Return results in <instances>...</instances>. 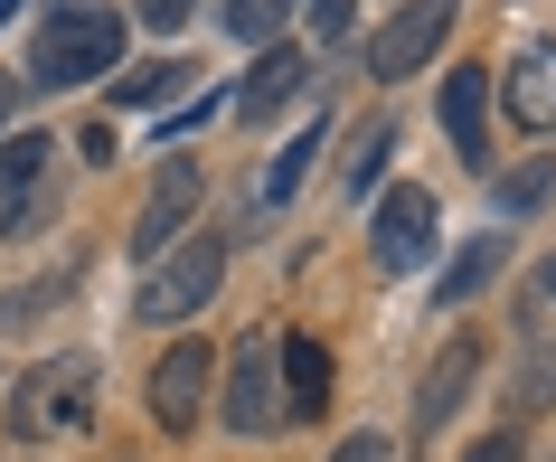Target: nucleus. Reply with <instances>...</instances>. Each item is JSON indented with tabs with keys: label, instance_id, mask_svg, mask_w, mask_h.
Here are the masks:
<instances>
[{
	"label": "nucleus",
	"instance_id": "nucleus-13",
	"mask_svg": "<svg viewBox=\"0 0 556 462\" xmlns=\"http://www.w3.org/2000/svg\"><path fill=\"white\" fill-rule=\"evenodd\" d=\"M274 359H283V425H312V415H330V359H321V340H274Z\"/></svg>",
	"mask_w": 556,
	"mask_h": 462
},
{
	"label": "nucleus",
	"instance_id": "nucleus-25",
	"mask_svg": "<svg viewBox=\"0 0 556 462\" xmlns=\"http://www.w3.org/2000/svg\"><path fill=\"white\" fill-rule=\"evenodd\" d=\"M463 462H519V434H491V444H471Z\"/></svg>",
	"mask_w": 556,
	"mask_h": 462
},
{
	"label": "nucleus",
	"instance_id": "nucleus-19",
	"mask_svg": "<svg viewBox=\"0 0 556 462\" xmlns=\"http://www.w3.org/2000/svg\"><path fill=\"white\" fill-rule=\"evenodd\" d=\"M387 142H396L387 123H368V133L350 142V199H358V189H378V161H387Z\"/></svg>",
	"mask_w": 556,
	"mask_h": 462
},
{
	"label": "nucleus",
	"instance_id": "nucleus-23",
	"mask_svg": "<svg viewBox=\"0 0 556 462\" xmlns=\"http://www.w3.org/2000/svg\"><path fill=\"white\" fill-rule=\"evenodd\" d=\"M312 29H321V38H350L358 29V0H312Z\"/></svg>",
	"mask_w": 556,
	"mask_h": 462
},
{
	"label": "nucleus",
	"instance_id": "nucleus-16",
	"mask_svg": "<svg viewBox=\"0 0 556 462\" xmlns=\"http://www.w3.org/2000/svg\"><path fill=\"white\" fill-rule=\"evenodd\" d=\"M179 86H189V66L161 58V66H132V86H114V104H123V114H170Z\"/></svg>",
	"mask_w": 556,
	"mask_h": 462
},
{
	"label": "nucleus",
	"instance_id": "nucleus-15",
	"mask_svg": "<svg viewBox=\"0 0 556 462\" xmlns=\"http://www.w3.org/2000/svg\"><path fill=\"white\" fill-rule=\"evenodd\" d=\"M500 264H509V236H471L463 255L443 264V284H434V302H443V312H463V302H471V292H481V284H491Z\"/></svg>",
	"mask_w": 556,
	"mask_h": 462
},
{
	"label": "nucleus",
	"instance_id": "nucleus-11",
	"mask_svg": "<svg viewBox=\"0 0 556 462\" xmlns=\"http://www.w3.org/2000/svg\"><path fill=\"white\" fill-rule=\"evenodd\" d=\"M443 133H453L463 161L491 151V76H481V66H453V76H443Z\"/></svg>",
	"mask_w": 556,
	"mask_h": 462
},
{
	"label": "nucleus",
	"instance_id": "nucleus-1",
	"mask_svg": "<svg viewBox=\"0 0 556 462\" xmlns=\"http://www.w3.org/2000/svg\"><path fill=\"white\" fill-rule=\"evenodd\" d=\"M114 58H123V10H104V0L48 10V29H38V48H29V66L48 86H86V76H104Z\"/></svg>",
	"mask_w": 556,
	"mask_h": 462
},
{
	"label": "nucleus",
	"instance_id": "nucleus-6",
	"mask_svg": "<svg viewBox=\"0 0 556 462\" xmlns=\"http://www.w3.org/2000/svg\"><path fill=\"white\" fill-rule=\"evenodd\" d=\"M434 189H387L378 199V227H368V246H378V264L387 274H415V264L434 255Z\"/></svg>",
	"mask_w": 556,
	"mask_h": 462
},
{
	"label": "nucleus",
	"instance_id": "nucleus-20",
	"mask_svg": "<svg viewBox=\"0 0 556 462\" xmlns=\"http://www.w3.org/2000/svg\"><path fill=\"white\" fill-rule=\"evenodd\" d=\"M283 10H293V0H227V29L236 38H274V29H283Z\"/></svg>",
	"mask_w": 556,
	"mask_h": 462
},
{
	"label": "nucleus",
	"instance_id": "nucleus-8",
	"mask_svg": "<svg viewBox=\"0 0 556 462\" xmlns=\"http://www.w3.org/2000/svg\"><path fill=\"white\" fill-rule=\"evenodd\" d=\"M471 377H481V340H443L434 349V369H425V387H415V434H434V425H453L463 415V397H471Z\"/></svg>",
	"mask_w": 556,
	"mask_h": 462
},
{
	"label": "nucleus",
	"instance_id": "nucleus-7",
	"mask_svg": "<svg viewBox=\"0 0 556 462\" xmlns=\"http://www.w3.org/2000/svg\"><path fill=\"white\" fill-rule=\"evenodd\" d=\"M189 208H199V171H189V161H161V171H151L142 217H132V255L161 264V255L179 246V227H189Z\"/></svg>",
	"mask_w": 556,
	"mask_h": 462
},
{
	"label": "nucleus",
	"instance_id": "nucleus-5",
	"mask_svg": "<svg viewBox=\"0 0 556 462\" xmlns=\"http://www.w3.org/2000/svg\"><path fill=\"white\" fill-rule=\"evenodd\" d=\"M227 425L236 434H274V425H283V359H274V330H255V340L236 349V369H227Z\"/></svg>",
	"mask_w": 556,
	"mask_h": 462
},
{
	"label": "nucleus",
	"instance_id": "nucleus-26",
	"mask_svg": "<svg viewBox=\"0 0 556 462\" xmlns=\"http://www.w3.org/2000/svg\"><path fill=\"white\" fill-rule=\"evenodd\" d=\"M538 292H547V302H556V255H547V264H538Z\"/></svg>",
	"mask_w": 556,
	"mask_h": 462
},
{
	"label": "nucleus",
	"instance_id": "nucleus-3",
	"mask_svg": "<svg viewBox=\"0 0 556 462\" xmlns=\"http://www.w3.org/2000/svg\"><path fill=\"white\" fill-rule=\"evenodd\" d=\"M217 274H227V246H217V236H189L179 255L151 264V284H142V302H132V312H142V321H189L207 292H217Z\"/></svg>",
	"mask_w": 556,
	"mask_h": 462
},
{
	"label": "nucleus",
	"instance_id": "nucleus-24",
	"mask_svg": "<svg viewBox=\"0 0 556 462\" xmlns=\"http://www.w3.org/2000/svg\"><path fill=\"white\" fill-rule=\"evenodd\" d=\"M330 462H387V434H350V444H340Z\"/></svg>",
	"mask_w": 556,
	"mask_h": 462
},
{
	"label": "nucleus",
	"instance_id": "nucleus-27",
	"mask_svg": "<svg viewBox=\"0 0 556 462\" xmlns=\"http://www.w3.org/2000/svg\"><path fill=\"white\" fill-rule=\"evenodd\" d=\"M0 20H20V0H0Z\"/></svg>",
	"mask_w": 556,
	"mask_h": 462
},
{
	"label": "nucleus",
	"instance_id": "nucleus-12",
	"mask_svg": "<svg viewBox=\"0 0 556 462\" xmlns=\"http://www.w3.org/2000/svg\"><path fill=\"white\" fill-rule=\"evenodd\" d=\"M293 95H312V58H302V48H264L255 76H245V95H236V114L264 123V114H283Z\"/></svg>",
	"mask_w": 556,
	"mask_h": 462
},
{
	"label": "nucleus",
	"instance_id": "nucleus-2",
	"mask_svg": "<svg viewBox=\"0 0 556 462\" xmlns=\"http://www.w3.org/2000/svg\"><path fill=\"white\" fill-rule=\"evenodd\" d=\"M94 415V359H48V369L20 377V397H10V425L48 444V434H76Z\"/></svg>",
	"mask_w": 556,
	"mask_h": 462
},
{
	"label": "nucleus",
	"instance_id": "nucleus-10",
	"mask_svg": "<svg viewBox=\"0 0 556 462\" xmlns=\"http://www.w3.org/2000/svg\"><path fill=\"white\" fill-rule=\"evenodd\" d=\"M509 114L528 133H556V38H528L509 58Z\"/></svg>",
	"mask_w": 556,
	"mask_h": 462
},
{
	"label": "nucleus",
	"instance_id": "nucleus-22",
	"mask_svg": "<svg viewBox=\"0 0 556 462\" xmlns=\"http://www.w3.org/2000/svg\"><path fill=\"white\" fill-rule=\"evenodd\" d=\"M189 10H199V0H132L142 29H189Z\"/></svg>",
	"mask_w": 556,
	"mask_h": 462
},
{
	"label": "nucleus",
	"instance_id": "nucleus-21",
	"mask_svg": "<svg viewBox=\"0 0 556 462\" xmlns=\"http://www.w3.org/2000/svg\"><path fill=\"white\" fill-rule=\"evenodd\" d=\"M519 405H556V349H538V359H528V377H519Z\"/></svg>",
	"mask_w": 556,
	"mask_h": 462
},
{
	"label": "nucleus",
	"instance_id": "nucleus-17",
	"mask_svg": "<svg viewBox=\"0 0 556 462\" xmlns=\"http://www.w3.org/2000/svg\"><path fill=\"white\" fill-rule=\"evenodd\" d=\"M547 199H556V171H547V161H519L509 179H491V208H500V217H528V208H547Z\"/></svg>",
	"mask_w": 556,
	"mask_h": 462
},
{
	"label": "nucleus",
	"instance_id": "nucleus-14",
	"mask_svg": "<svg viewBox=\"0 0 556 462\" xmlns=\"http://www.w3.org/2000/svg\"><path fill=\"white\" fill-rule=\"evenodd\" d=\"M38 171H48V142H38V133L0 142V236L29 227V208H38Z\"/></svg>",
	"mask_w": 556,
	"mask_h": 462
},
{
	"label": "nucleus",
	"instance_id": "nucleus-4",
	"mask_svg": "<svg viewBox=\"0 0 556 462\" xmlns=\"http://www.w3.org/2000/svg\"><path fill=\"white\" fill-rule=\"evenodd\" d=\"M453 20H463V0H406V10L368 38V76H387V86H396V76H415V66L453 38Z\"/></svg>",
	"mask_w": 556,
	"mask_h": 462
},
{
	"label": "nucleus",
	"instance_id": "nucleus-9",
	"mask_svg": "<svg viewBox=\"0 0 556 462\" xmlns=\"http://www.w3.org/2000/svg\"><path fill=\"white\" fill-rule=\"evenodd\" d=\"M199 405H207V340H179L161 369H151V415L170 434H189L199 425Z\"/></svg>",
	"mask_w": 556,
	"mask_h": 462
},
{
	"label": "nucleus",
	"instance_id": "nucleus-18",
	"mask_svg": "<svg viewBox=\"0 0 556 462\" xmlns=\"http://www.w3.org/2000/svg\"><path fill=\"white\" fill-rule=\"evenodd\" d=\"M312 151H321V123H312V133H302V142L283 151L274 171H264V199H293V189H302V171H312Z\"/></svg>",
	"mask_w": 556,
	"mask_h": 462
}]
</instances>
